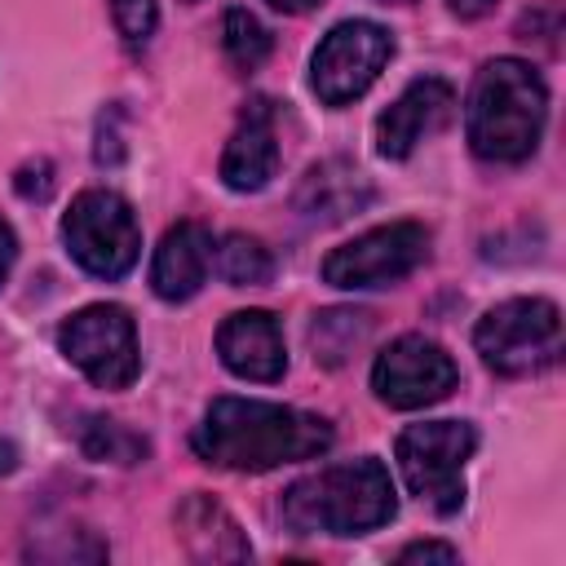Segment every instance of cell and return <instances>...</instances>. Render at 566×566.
I'll list each match as a JSON object with an SVG mask.
<instances>
[{
	"label": "cell",
	"instance_id": "cell-1",
	"mask_svg": "<svg viewBox=\"0 0 566 566\" xmlns=\"http://www.w3.org/2000/svg\"><path fill=\"white\" fill-rule=\"evenodd\" d=\"M203 464L234 473H265L292 460H314L332 447V424L314 411H296L261 398H212L195 429Z\"/></svg>",
	"mask_w": 566,
	"mask_h": 566
},
{
	"label": "cell",
	"instance_id": "cell-2",
	"mask_svg": "<svg viewBox=\"0 0 566 566\" xmlns=\"http://www.w3.org/2000/svg\"><path fill=\"white\" fill-rule=\"evenodd\" d=\"M398 513L394 478L380 460L327 464L283 491L279 517L296 535H367Z\"/></svg>",
	"mask_w": 566,
	"mask_h": 566
},
{
	"label": "cell",
	"instance_id": "cell-3",
	"mask_svg": "<svg viewBox=\"0 0 566 566\" xmlns=\"http://www.w3.org/2000/svg\"><path fill=\"white\" fill-rule=\"evenodd\" d=\"M548 115V88L539 71L522 57H491L469 93L464 133L473 155L491 164H522L544 133Z\"/></svg>",
	"mask_w": 566,
	"mask_h": 566
},
{
	"label": "cell",
	"instance_id": "cell-4",
	"mask_svg": "<svg viewBox=\"0 0 566 566\" xmlns=\"http://www.w3.org/2000/svg\"><path fill=\"white\" fill-rule=\"evenodd\" d=\"M473 345L491 371L535 376V371L553 367L562 354V310L544 296L500 301L478 318Z\"/></svg>",
	"mask_w": 566,
	"mask_h": 566
},
{
	"label": "cell",
	"instance_id": "cell-5",
	"mask_svg": "<svg viewBox=\"0 0 566 566\" xmlns=\"http://www.w3.org/2000/svg\"><path fill=\"white\" fill-rule=\"evenodd\" d=\"M478 433L464 420H424L407 424L394 442L402 482L416 500H424L433 513L451 517L464 504V460L473 455Z\"/></svg>",
	"mask_w": 566,
	"mask_h": 566
},
{
	"label": "cell",
	"instance_id": "cell-6",
	"mask_svg": "<svg viewBox=\"0 0 566 566\" xmlns=\"http://www.w3.org/2000/svg\"><path fill=\"white\" fill-rule=\"evenodd\" d=\"M62 243L93 279H124L137 265L142 230L124 195L80 190L62 217Z\"/></svg>",
	"mask_w": 566,
	"mask_h": 566
},
{
	"label": "cell",
	"instance_id": "cell-7",
	"mask_svg": "<svg viewBox=\"0 0 566 566\" xmlns=\"http://www.w3.org/2000/svg\"><path fill=\"white\" fill-rule=\"evenodd\" d=\"M57 349L97 385L128 389L142 371L137 327L124 305H84L57 327Z\"/></svg>",
	"mask_w": 566,
	"mask_h": 566
},
{
	"label": "cell",
	"instance_id": "cell-8",
	"mask_svg": "<svg viewBox=\"0 0 566 566\" xmlns=\"http://www.w3.org/2000/svg\"><path fill=\"white\" fill-rule=\"evenodd\" d=\"M389 57H394V35L380 22L367 18L336 22L310 57V88L318 93L323 106H345L376 84Z\"/></svg>",
	"mask_w": 566,
	"mask_h": 566
},
{
	"label": "cell",
	"instance_id": "cell-9",
	"mask_svg": "<svg viewBox=\"0 0 566 566\" xmlns=\"http://www.w3.org/2000/svg\"><path fill=\"white\" fill-rule=\"evenodd\" d=\"M429 256V230L420 221H389L376 226L323 256V283L363 292V287H389L407 279Z\"/></svg>",
	"mask_w": 566,
	"mask_h": 566
},
{
	"label": "cell",
	"instance_id": "cell-10",
	"mask_svg": "<svg viewBox=\"0 0 566 566\" xmlns=\"http://www.w3.org/2000/svg\"><path fill=\"white\" fill-rule=\"evenodd\" d=\"M460 371H455V358L429 340V336H398L389 349L376 354L371 363V389L385 407H398V411H416V407H429V402H442L451 389H455Z\"/></svg>",
	"mask_w": 566,
	"mask_h": 566
},
{
	"label": "cell",
	"instance_id": "cell-11",
	"mask_svg": "<svg viewBox=\"0 0 566 566\" xmlns=\"http://www.w3.org/2000/svg\"><path fill=\"white\" fill-rule=\"evenodd\" d=\"M455 111V88L438 75L411 80L398 102L376 119V150L385 159H407L429 133H438Z\"/></svg>",
	"mask_w": 566,
	"mask_h": 566
},
{
	"label": "cell",
	"instance_id": "cell-12",
	"mask_svg": "<svg viewBox=\"0 0 566 566\" xmlns=\"http://www.w3.org/2000/svg\"><path fill=\"white\" fill-rule=\"evenodd\" d=\"M217 358L239 380H256V385L283 380L287 349H283V332H279L274 314H265V310H234L217 327Z\"/></svg>",
	"mask_w": 566,
	"mask_h": 566
},
{
	"label": "cell",
	"instance_id": "cell-13",
	"mask_svg": "<svg viewBox=\"0 0 566 566\" xmlns=\"http://www.w3.org/2000/svg\"><path fill=\"white\" fill-rule=\"evenodd\" d=\"M279 172V128H274V106L265 97H252L239 111V124L221 150V181L239 195H252L270 186Z\"/></svg>",
	"mask_w": 566,
	"mask_h": 566
},
{
	"label": "cell",
	"instance_id": "cell-14",
	"mask_svg": "<svg viewBox=\"0 0 566 566\" xmlns=\"http://www.w3.org/2000/svg\"><path fill=\"white\" fill-rule=\"evenodd\" d=\"M212 270V234L199 221H177L150 261V287L159 301H190Z\"/></svg>",
	"mask_w": 566,
	"mask_h": 566
},
{
	"label": "cell",
	"instance_id": "cell-15",
	"mask_svg": "<svg viewBox=\"0 0 566 566\" xmlns=\"http://www.w3.org/2000/svg\"><path fill=\"white\" fill-rule=\"evenodd\" d=\"M367 203H371V186L349 159H323L296 186V212L318 226H336V221L363 212Z\"/></svg>",
	"mask_w": 566,
	"mask_h": 566
},
{
	"label": "cell",
	"instance_id": "cell-16",
	"mask_svg": "<svg viewBox=\"0 0 566 566\" xmlns=\"http://www.w3.org/2000/svg\"><path fill=\"white\" fill-rule=\"evenodd\" d=\"M177 539L195 562H248L252 544L239 531V522L203 491L186 495L177 509Z\"/></svg>",
	"mask_w": 566,
	"mask_h": 566
},
{
	"label": "cell",
	"instance_id": "cell-17",
	"mask_svg": "<svg viewBox=\"0 0 566 566\" xmlns=\"http://www.w3.org/2000/svg\"><path fill=\"white\" fill-rule=\"evenodd\" d=\"M212 261H217V274H221L230 287H261V283H270V274H274V256H270L265 243L252 239V234H226V239L217 243Z\"/></svg>",
	"mask_w": 566,
	"mask_h": 566
},
{
	"label": "cell",
	"instance_id": "cell-18",
	"mask_svg": "<svg viewBox=\"0 0 566 566\" xmlns=\"http://www.w3.org/2000/svg\"><path fill=\"white\" fill-rule=\"evenodd\" d=\"M371 332V314L367 310H323L310 327V345H314V358L336 367L345 363V354H354V345Z\"/></svg>",
	"mask_w": 566,
	"mask_h": 566
},
{
	"label": "cell",
	"instance_id": "cell-19",
	"mask_svg": "<svg viewBox=\"0 0 566 566\" xmlns=\"http://www.w3.org/2000/svg\"><path fill=\"white\" fill-rule=\"evenodd\" d=\"M80 447H84V455L88 460H111V464H137V460H146V451H150V442L142 438V433H133L128 424H119V420H111V416H84V424H80Z\"/></svg>",
	"mask_w": 566,
	"mask_h": 566
},
{
	"label": "cell",
	"instance_id": "cell-20",
	"mask_svg": "<svg viewBox=\"0 0 566 566\" xmlns=\"http://www.w3.org/2000/svg\"><path fill=\"white\" fill-rule=\"evenodd\" d=\"M221 49L239 71H256L270 57V31L248 9H226L221 18Z\"/></svg>",
	"mask_w": 566,
	"mask_h": 566
},
{
	"label": "cell",
	"instance_id": "cell-21",
	"mask_svg": "<svg viewBox=\"0 0 566 566\" xmlns=\"http://www.w3.org/2000/svg\"><path fill=\"white\" fill-rule=\"evenodd\" d=\"M111 22L115 31L124 35V44H146L155 35V22H159V4L155 0H111Z\"/></svg>",
	"mask_w": 566,
	"mask_h": 566
},
{
	"label": "cell",
	"instance_id": "cell-22",
	"mask_svg": "<svg viewBox=\"0 0 566 566\" xmlns=\"http://www.w3.org/2000/svg\"><path fill=\"white\" fill-rule=\"evenodd\" d=\"M115 119H119L115 106L97 119V164H119V159H124V142H119V133H115Z\"/></svg>",
	"mask_w": 566,
	"mask_h": 566
},
{
	"label": "cell",
	"instance_id": "cell-23",
	"mask_svg": "<svg viewBox=\"0 0 566 566\" xmlns=\"http://www.w3.org/2000/svg\"><path fill=\"white\" fill-rule=\"evenodd\" d=\"M53 168L44 164V159H35V164H27L22 172H18V195H27V199H49V190H53V177H49Z\"/></svg>",
	"mask_w": 566,
	"mask_h": 566
},
{
	"label": "cell",
	"instance_id": "cell-24",
	"mask_svg": "<svg viewBox=\"0 0 566 566\" xmlns=\"http://www.w3.org/2000/svg\"><path fill=\"white\" fill-rule=\"evenodd\" d=\"M460 553L451 544H438V539H416L398 553V562H455Z\"/></svg>",
	"mask_w": 566,
	"mask_h": 566
},
{
	"label": "cell",
	"instance_id": "cell-25",
	"mask_svg": "<svg viewBox=\"0 0 566 566\" xmlns=\"http://www.w3.org/2000/svg\"><path fill=\"white\" fill-rule=\"evenodd\" d=\"M13 256H18V239H13L9 221L0 217V287H4V279H9V270H13Z\"/></svg>",
	"mask_w": 566,
	"mask_h": 566
},
{
	"label": "cell",
	"instance_id": "cell-26",
	"mask_svg": "<svg viewBox=\"0 0 566 566\" xmlns=\"http://www.w3.org/2000/svg\"><path fill=\"white\" fill-rule=\"evenodd\" d=\"M447 4H451L455 18H482V13H491L500 0H447Z\"/></svg>",
	"mask_w": 566,
	"mask_h": 566
},
{
	"label": "cell",
	"instance_id": "cell-27",
	"mask_svg": "<svg viewBox=\"0 0 566 566\" xmlns=\"http://www.w3.org/2000/svg\"><path fill=\"white\" fill-rule=\"evenodd\" d=\"M270 9H279V13H310L314 4H323V0H265Z\"/></svg>",
	"mask_w": 566,
	"mask_h": 566
},
{
	"label": "cell",
	"instance_id": "cell-28",
	"mask_svg": "<svg viewBox=\"0 0 566 566\" xmlns=\"http://www.w3.org/2000/svg\"><path fill=\"white\" fill-rule=\"evenodd\" d=\"M9 469H13V447L0 442V473H9Z\"/></svg>",
	"mask_w": 566,
	"mask_h": 566
},
{
	"label": "cell",
	"instance_id": "cell-29",
	"mask_svg": "<svg viewBox=\"0 0 566 566\" xmlns=\"http://www.w3.org/2000/svg\"><path fill=\"white\" fill-rule=\"evenodd\" d=\"M380 4H411V0H380Z\"/></svg>",
	"mask_w": 566,
	"mask_h": 566
},
{
	"label": "cell",
	"instance_id": "cell-30",
	"mask_svg": "<svg viewBox=\"0 0 566 566\" xmlns=\"http://www.w3.org/2000/svg\"><path fill=\"white\" fill-rule=\"evenodd\" d=\"M190 4H195V0H190Z\"/></svg>",
	"mask_w": 566,
	"mask_h": 566
}]
</instances>
